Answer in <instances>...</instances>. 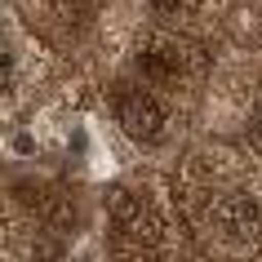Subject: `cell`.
I'll list each match as a JSON object with an SVG mask.
<instances>
[{
	"label": "cell",
	"mask_w": 262,
	"mask_h": 262,
	"mask_svg": "<svg viewBox=\"0 0 262 262\" xmlns=\"http://www.w3.org/2000/svg\"><path fill=\"white\" fill-rule=\"evenodd\" d=\"M120 124H124V134H129V138L156 142L160 134H165V111L156 107V98H147V94H129V98L120 102Z\"/></svg>",
	"instance_id": "6da1fadb"
},
{
	"label": "cell",
	"mask_w": 262,
	"mask_h": 262,
	"mask_svg": "<svg viewBox=\"0 0 262 262\" xmlns=\"http://www.w3.org/2000/svg\"><path fill=\"white\" fill-rule=\"evenodd\" d=\"M107 213L120 222V227H134V222L142 218V200L129 191V187H111L107 191Z\"/></svg>",
	"instance_id": "7a4b0ae2"
},
{
	"label": "cell",
	"mask_w": 262,
	"mask_h": 262,
	"mask_svg": "<svg viewBox=\"0 0 262 262\" xmlns=\"http://www.w3.org/2000/svg\"><path fill=\"white\" fill-rule=\"evenodd\" d=\"M227 222H231V231H245V227H258V205H253L249 195H235L231 205H227Z\"/></svg>",
	"instance_id": "3957f363"
},
{
	"label": "cell",
	"mask_w": 262,
	"mask_h": 262,
	"mask_svg": "<svg viewBox=\"0 0 262 262\" xmlns=\"http://www.w3.org/2000/svg\"><path fill=\"white\" fill-rule=\"evenodd\" d=\"M258 124H262V111H258Z\"/></svg>",
	"instance_id": "277c9868"
}]
</instances>
